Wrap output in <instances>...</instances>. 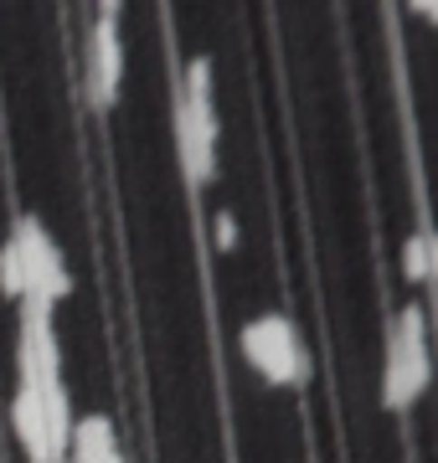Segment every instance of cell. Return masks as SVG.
<instances>
[{"label":"cell","instance_id":"cell-1","mask_svg":"<svg viewBox=\"0 0 438 463\" xmlns=\"http://www.w3.org/2000/svg\"><path fill=\"white\" fill-rule=\"evenodd\" d=\"M11 252H16V268H21V319H52V304L68 298L72 279L62 268V252L52 248L47 227L36 216H16Z\"/></svg>","mask_w":438,"mask_h":463},{"label":"cell","instance_id":"cell-2","mask_svg":"<svg viewBox=\"0 0 438 463\" xmlns=\"http://www.w3.org/2000/svg\"><path fill=\"white\" fill-rule=\"evenodd\" d=\"M176 145H181V170L191 185H206L217 170V118H212V62L191 57L186 67V93L176 109Z\"/></svg>","mask_w":438,"mask_h":463},{"label":"cell","instance_id":"cell-3","mask_svg":"<svg viewBox=\"0 0 438 463\" xmlns=\"http://www.w3.org/2000/svg\"><path fill=\"white\" fill-rule=\"evenodd\" d=\"M433 376V365H428V340H423V304L403 309L397 325H392V340H387V376H382V407L392 412H403L413 407L423 386Z\"/></svg>","mask_w":438,"mask_h":463},{"label":"cell","instance_id":"cell-4","mask_svg":"<svg viewBox=\"0 0 438 463\" xmlns=\"http://www.w3.org/2000/svg\"><path fill=\"white\" fill-rule=\"evenodd\" d=\"M243 355L253 361V371L273 386H294L304 381V350L300 335L284 315H258L248 330H243Z\"/></svg>","mask_w":438,"mask_h":463},{"label":"cell","instance_id":"cell-5","mask_svg":"<svg viewBox=\"0 0 438 463\" xmlns=\"http://www.w3.org/2000/svg\"><path fill=\"white\" fill-rule=\"evenodd\" d=\"M119 11L103 5L99 26H93V42H88V99L99 114H109L119 99V78H124V47H119Z\"/></svg>","mask_w":438,"mask_h":463},{"label":"cell","instance_id":"cell-6","mask_svg":"<svg viewBox=\"0 0 438 463\" xmlns=\"http://www.w3.org/2000/svg\"><path fill=\"white\" fill-rule=\"evenodd\" d=\"M11 428H16L21 448H26V463H62L57 448L47 438V417H42V397L32 386H16V402H11Z\"/></svg>","mask_w":438,"mask_h":463},{"label":"cell","instance_id":"cell-7","mask_svg":"<svg viewBox=\"0 0 438 463\" xmlns=\"http://www.w3.org/2000/svg\"><path fill=\"white\" fill-rule=\"evenodd\" d=\"M68 448H72V463H124L114 443V428H109V417H78L68 432Z\"/></svg>","mask_w":438,"mask_h":463},{"label":"cell","instance_id":"cell-8","mask_svg":"<svg viewBox=\"0 0 438 463\" xmlns=\"http://www.w3.org/2000/svg\"><path fill=\"white\" fill-rule=\"evenodd\" d=\"M403 268H407V279H413V283H428V279H433V237H428V232H418V237L407 242Z\"/></svg>","mask_w":438,"mask_h":463},{"label":"cell","instance_id":"cell-9","mask_svg":"<svg viewBox=\"0 0 438 463\" xmlns=\"http://www.w3.org/2000/svg\"><path fill=\"white\" fill-rule=\"evenodd\" d=\"M237 242V222L233 216H217V248H233Z\"/></svg>","mask_w":438,"mask_h":463}]
</instances>
